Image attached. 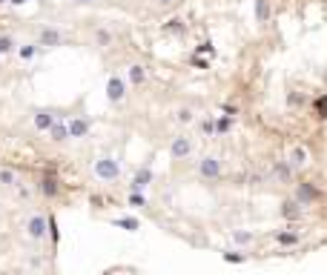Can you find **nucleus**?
<instances>
[{"label": "nucleus", "mask_w": 327, "mask_h": 275, "mask_svg": "<svg viewBox=\"0 0 327 275\" xmlns=\"http://www.w3.org/2000/svg\"><path fill=\"white\" fill-rule=\"evenodd\" d=\"M95 175L103 178V181H118V175H121V164L115 158H101L95 161Z\"/></svg>", "instance_id": "f257e3e1"}, {"label": "nucleus", "mask_w": 327, "mask_h": 275, "mask_svg": "<svg viewBox=\"0 0 327 275\" xmlns=\"http://www.w3.org/2000/svg\"><path fill=\"white\" fill-rule=\"evenodd\" d=\"M189 152H192V141H189L187 135H175L172 144H169V155H172L175 161H184Z\"/></svg>", "instance_id": "f03ea898"}, {"label": "nucleus", "mask_w": 327, "mask_h": 275, "mask_svg": "<svg viewBox=\"0 0 327 275\" xmlns=\"http://www.w3.org/2000/svg\"><path fill=\"white\" fill-rule=\"evenodd\" d=\"M198 175H201L204 181H218V178H221V164H218V158H201Z\"/></svg>", "instance_id": "7ed1b4c3"}, {"label": "nucleus", "mask_w": 327, "mask_h": 275, "mask_svg": "<svg viewBox=\"0 0 327 275\" xmlns=\"http://www.w3.org/2000/svg\"><path fill=\"white\" fill-rule=\"evenodd\" d=\"M106 98L112 103H121L126 98V83L121 78H118V75H112V78L106 80Z\"/></svg>", "instance_id": "20e7f679"}, {"label": "nucleus", "mask_w": 327, "mask_h": 275, "mask_svg": "<svg viewBox=\"0 0 327 275\" xmlns=\"http://www.w3.org/2000/svg\"><path fill=\"white\" fill-rule=\"evenodd\" d=\"M296 198H298V203H301V207H304V203H313V201H319L321 198V192L316 187H313V184H298V189H296Z\"/></svg>", "instance_id": "39448f33"}, {"label": "nucleus", "mask_w": 327, "mask_h": 275, "mask_svg": "<svg viewBox=\"0 0 327 275\" xmlns=\"http://www.w3.org/2000/svg\"><path fill=\"white\" fill-rule=\"evenodd\" d=\"M89 129H92L89 118H72L69 121V138H86Z\"/></svg>", "instance_id": "423d86ee"}, {"label": "nucleus", "mask_w": 327, "mask_h": 275, "mask_svg": "<svg viewBox=\"0 0 327 275\" xmlns=\"http://www.w3.org/2000/svg\"><path fill=\"white\" fill-rule=\"evenodd\" d=\"M149 181H152V169L144 167V169H138V172H135V178H132L129 189H132V192H141V189H144Z\"/></svg>", "instance_id": "0eeeda50"}, {"label": "nucleus", "mask_w": 327, "mask_h": 275, "mask_svg": "<svg viewBox=\"0 0 327 275\" xmlns=\"http://www.w3.org/2000/svg\"><path fill=\"white\" fill-rule=\"evenodd\" d=\"M26 232H29L32 238H43V232H46V218H43V215H32L29 224H26Z\"/></svg>", "instance_id": "6e6552de"}, {"label": "nucleus", "mask_w": 327, "mask_h": 275, "mask_svg": "<svg viewBox=\"0 0 327 275\" xmlns=\"http://www.w3.org/2000/svg\"><path fill=\"white\" fill-rule=\"evenodd\" d=\"M307 161H310V152H307L304 146H296V149L290 152V167H293V169L307 167Z\"/></svg>", "instance_id": "1a4fd4ad"}, {"label": "nucleus", "mask_w": 327, "mask_h": 275, "mask_svg": "<svg viewBox=\"0 0 327 275\" xmlns=\"http://www.w3.org/2000/svg\"><path fill=\"white\" fill-rule=\"evenodd\" d=\"M52 123H55V115H52V112H35V129L49 132Z\"/></svg>", "instance_id": "9d476101"}, {"label": "nucleus", "mask_w": 327, "mask_h": 275, "mask_svg": "<svg viewBox=\"0 0 327 275\" xmlns=\"http://www.w3.org/2000/svg\"><path fill=\"white\" fill-rule=\"evenodd\" d=\"M40 192H43L46 198L58 195V178H55V175H46L43 181H40Z\"/></svg>", "instance_id": "9b49d317"}, {"label": "nucleus", "mask_w": 327, "mask_h": 275, "mask_svg": "<svg viewBox=\"0 0 327 275\" xmlns=\"http://www.w3.org/2000/svg\"><path fill=\"white\" fill-rule=\"evenodd\" d=\"M60 43V32L58 29H43L40 32V43L37 46H58Z\"/></svg>", "instance_id": "f8f14e48"}, {"label": "nucleus", "mask_w": 327, "mask_h": 275, "mask_svg": "<svg viewBox=\"0 0 327 275\" xmlns=\"http://www.w3.org/2000/svg\"><path fill=\"white\" fill-rule=\"evenodd\" d=\"M255 20L258 23L270 20V0H255Z\"/></svg>", "instance_id": "ddd939ff"}, {"label": "nucleus", "mask_w": 327, "mask_h": 275, "mask_svg": "<svg viewBox=\"0 0 327 275\" xmlns=\"http://www.w3.org/2000/svg\"><path fill=\"white\" fill-rule=\"evenodd\" d=\"M49 138L55 141V144H60V141H66L69 138V126H63V123H52L49 129Z\"/></svg>", "instance_id": "4468645a"}, {"label": "nucleus", "mask_w": 327, "mask_h": 275, "mask_svg": "<svg viewBox=\"0 0 327 275\" xmlns=\"http://www.w3.org/2000/svg\"><path fill=\"white\" fill-rule=\"evenodd\" d=\"M129 80L135 83V86H141V83L146 80V69H144L141 63H132V66H129Z\"/></svg>", "instance_id": "2eb2a0df"}, {"label": "nucleus", "mask_w": 327, "mask_h": 275, "mask_svg": "<svg viewBox=\"0 0 327 275\" xmlns=\"http://www.w3.org/2000/svg\"><path fill=\"white\" fill-rule=\"evenodd\" d=\"M230 126H233V115H221L215 121V132H218V135H227V132H230Z\"/></svg>", "instance_id": "dca6fc26"}, {"label": "nucleus", "mask_w": 327, "mask_h": 275, "mask_svg": "<svg viewBox=\"0 0 327 275\" xmlns=\"http://www.w3.org/2000/svg\"><path fill=\"white\" fill-rule=\"evenodd\" d=\"M281 212H284V218H298L301 215V207H298V201H287Z\"/></svg>", "instance_id": "f3484780"}, {"label": "nucleus", "mask_w": 327, "mask_h": 275, "mask_svg": "<svg viewBox=\"0 0 327 275\" xmlns=\"http://www.w3.org/2000/svg\"><path fill=\"white\" fill-rule=\"evenodd\" d=\"M276 241H278V244H284V246H293L298 241V235H296V232H276Z\"/></svg>", "instance_id": "a211bd4d"}, {"label": "nucleus", "mask_w": 327, "mask_h": 275, "mask_svg": "<svg viewBox=\"0 0 327 275\" xmlns=\"http://www.w3.org/2000/svg\"><path fill=\"white\" fill-rule=\"evenodd\" d=\"M112 224L121 226V230H129V232L138 230V221H135V218H118V221H112Z\"/></svg>", "instance_id": "6ab92c4d"}, {"label": "nucleus", "mask_w": 327, "mask_h": 275, "mask_svg": "<svg viewBox=\"0 0 327 275\" xmlns=\"http://www.w3.org/2000/svg\"><path fill=\"white\" fill-rule=\"evenodd\" d=\"M0 184H3V187H15L17 184L15 172H12V169H0Z\"/></svg>", "instance_id": "aec40b11"}, {"label": "nucleus", "mask_w": 327, "mask_h": 275, "mask_svg": "<svg viewBox=\"0 0 327 275\" xmlns=\"http://www.w3.org/2000/svg\"><path fill=\"white\" fill-rule=\"evenodd\" d=\"M316 118H321V121L327 118V95L316 101Z\"/></svg>", "instance_id": "412c9836"}, {"label": "nucleus", "mask_w": 327, "mask_h": 275, "mask_svg": "<svg viewBox=\"0 0 327 275\" xmlns=\"http://www.w3.org/2000/svg\"><path fill=\"white\" fill-rule=\"evenodd\" d=\"M290 169H293V167H287V164H281V161L276 164V175L281 178V181H287V178H290Z\"/></svg>", "instance_id": "4be33fe9"}, {"label": "nucleus", "mask_w": 327, "mask_h": 275, "mask_svg": "<svg viewBox=\"0 0 327 275\" xmlns=\"http://www.w3.org/2000/svg\"><path fill=\"white\" fill-rule=\"evenodd\" d=\"M95 37H98V43H101V46L112 43V32H106V29H98V35H95Z\"/></svg>", "instance_id": "5701e85b"}, {"label": "nucleus", "mask_w": 327, "mask_h": 275, "mask_svg": "<svg viewBox=\"0 0 327 275\" xmlns=\"http://www.w3.org/2000/svg\"><path fill=\"white\" fill-rule=\"evenodd\" d=\"M233 241L235 244H250V241H253V232H233Z\"/></svg>", "instance_id": "b1692460"}, {"label": "nucleus", "mask_w": 327, "mask_h": 275, "mask_svg": "<svg viewBox=\"0 0 327 275\" xmlns=\"http://www.w3.org/2000/svg\"><path fill=\"white\" fill-rule=\"evenodd\" d=\"M35 52H37V46H20V52H17V55H20L23 60H32V58H35Z\"/></svg>", "instance_id": "393cba45"}, {"label": "nucleus", "mask_w": 327, "mask_h": 275, "mask_svg": "<svg viewBox=\"0 0 327 275\" xmlns=\"http://www.w3.org/2000/svg\"><path fill=\"white\" fill-rule=\"evenodd\" d=\"M12 46H15V40H12V37H0V55L12 52Z\"/></svg>", "instance_id": "a878e982"}, {"label": "nucleus", "mask_w": 327, "mask_h": 275, "mask_svg": "<svg viewBox=\"0 0 327 275\" xmlns=\"http://www.w3.org/2000/svg\"><path fill=\"white\" fill-rule=\"evenodd\" d=\"M129 203H132V207H146V198L141 195V192H132V195H129Z\"/></svg>", "instance_id": "bb28decb"}, {"label": "nucleus", "mask_w": 327, "mask_h": 275, "mask_svg": "<svg viewBox=\"0 0 327 275\" xmlns=\"http://www.w3.org/2000/svg\"><path fill=\"white\" fill-rule=\"evenodd\" d=\"M201 132H204V135H215V121H210V118H207V121L201 123Z\"/></svg>", "instance_id": "cd10ccee"}, {"label": "nucleus", "mask_w": 327, "mask_h": 275, "mask_svg": "<svg viewBox=\"0 0 327 275\" xmlns=\"http://www.w3.org/2000/svg\"><path fill=\"white\" fill-rule=\"evenodd\" d=\"M178 121L189 123V121H192V109H178Z\"/></svg>", "instance_id": "c85d7f7f"}, {"label": "nucleus", "mask_w": 327, "mask_h": 275, "mask_svg": "<svg viewBox=\"0 0 327 275\" xmlns=\"http://www.w3.org/2000/svg\"><path fill=\"white\" fill-rule=\"evenodd\" d=\"M224 261H230V264H241L244 258H241L238 253H224Z\"/></svg>", "instance_id": "c756f323"}, {"label": "nucleus", "mask_w": 327, "mask_h": 275, "mask_svg": "<svg viewBox=\"0 0 327 275\" xmlns=\"http://www.w3.org/2000/svg\"><path fill=\"white\" fill-rule=\"evenodd\" d=\"M92 207H103V198L101 195H92Z\"/></svg>", "instance_id": "7c9ffc66"}, {"label": "nucleus", "mask_w": 327, "mask_h": 275, "mask_svg": "<svg viewBox=\"0 0 327 275\" xmlns=\"http://www.w3.org/2000/svg\"><path fill=\"white\" fill-rule=\"evenodd\" d=\"M9 3H15V6H23V3H29V0H9Z\"/></svg>", "instance_id": "2f4dec72"}, {"label": "nucleus", "mask_w": 327, "mask_h": 275, "mask_svg": "<svg viewBox=\"0 0 327 275\" xmlns=\"http://www.w3.org/2000/svg\"><path fill=\"white\" fill-rule=\"evenodd\" d=\"M158 3H161V6H169V3H172V0H158Z\"/></svg>", "instance_id": "473e14b6"}, {"label": "nucleus", "mask_w": 327, "mask_h": 275, "mask_svg": "<svg viewBox=\"0 0 327 275\" xmlns=\"http://www.w3.org/2000/svg\"><path fill=\"white\" fill-rule=\"evenodd\" d=\"M75 3H89V0H75Z\"/></svg>", "instance_id": "72a5a7b5"}, {"label": "nucleus", "mask_w": 327, "mask_h": 275, "mask_svg": "<svg viewBox=\"0 0 327 275\" xmlns=\"http://www.w3.org/2000/svg\"><path fill=\"white\" fill-rule=\"evenodd\" d=\"M3 3H9V0H0V6H3Z\"/></svg>", "instance_id": "f704fd0d"}]
</instances>
